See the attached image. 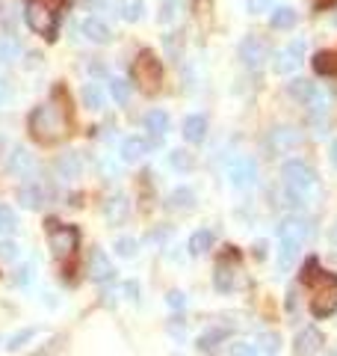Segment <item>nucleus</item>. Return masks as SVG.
I'll return each instance as SVG.
<instances>
[{
    "label": "nucleus",
    "mask_w": 337,
    "mask_h": 356,
    "mask_svg": "<svg viewBox=\"0 0 337 356\" xmlns=\"http://www.w3.org/2000/svg\"><path fill=\"white\" fill-rule=\"evenodd\" d=\"M334 27H337V15H334Z\"/></svg>",
    "instance_id": "obj_47"
},
{
    "label": "nucleus",
    "mask_w": 337,
    "mask_h": 356,
    "mask_svg": "<svg viewBox=\"0 0 337 356\" xmlns=\"http://www.w3.org/2000/svg\"><path fill=\"white\" fill-rule=\"evenodd\" d=\"M281 184H284L290 205L302 208L317 193V172H313L305 161H287L281 166Z\"/></svg>",
    "instance_id": "obj_2"
},
{
    "label": "nucleus",
    "mask_w": 337,
    "mask_h": 356,
    "mask_svg": "<svg viewBox=\"0 0 337 356\" xmlns=\"http://www.w3.org/2000/svg\"><path fill=\"white\" fill-rule=\"evenodd\" d=\"M18 202L30 208V211H36L44 205V187L39 181H27V184H21L18 187Z\"/></svg>",
    "instance_id": "obj_17"
},
{
    "label": "nucleus",
    "mask_w": 337,
    "mask_h": 356,
    "mask_svg": "<svg viewBox=\"0 0 337 356\" xmlns=\"http://www.w3.org/2000/svg\"><path fill=\"white\" fill-rule=\"evenodd\" d=\"M313 285L311 297V312L317 318H329L331 312H337V276L334 273H308Z\"/></svg>",
    "instance_id": "obj_4"
},
{
    "label": "nucleus",
    "mask_w": 337,
    "mask_h": 356,
    "mask_svg": "<svg viewBox=\"0 0 337 356\" xmlns=\"http://www.w3.org/2000/svg\"><path fill=\"white\" fill-rule=\"evenodd\" d=\"M48 241H51V250L60 261H69L71 255L77 252V243H80V235H77L74 226H60V222H48Z\"/></svg>",
    "instance_id": "obj_7"
},
{
    "label": "nucleus",
    "mask_w": 337,
    "mask_h": 356,
    "mask_svg": "<svg viewBox=\"0 0 337 356\" xmlns=\"http://www.w3.org/2000/svg\"><path fill=\"white\" fill-rule=\"evenodd\" d=\"M30 273H33V264H24V267L18 270V282L27 285V282H30Z\"/></svg>",
    "instance_id": "obj_44"
},
{
    "label": "nucleus",
    "mask_w": 337,
    "mask_h": 356,
    "mask_svg": "<svg viewBox=\"0 0 337 356\" xmlns=\"http://www.w3.org/2000/svg\"><path fill=\"white\" fill-rule=\"evenodd\" d=\"M168 163H172L178 172H189V170H193V158H189L187 152H178V149L168 154Z\"/></svg>",
    "instance_id": "obj_36"
},
{
    "label": "nucleus",
    "mask_w": 337,
    "mask_h": 356,
    "mask_svg": "<svg viewBox=\"0 0 337 356\" xmlns=\"http://www.w3.org/2000/svg\"><path fill=\"white\" fill-rule=\"evenodd\" d=\"M56 0H27L24 3V21L33 33H39L44 39L56 36Z\"/></svg>",
    "instance_id": "obj_5"
},
{
    "label": "nucleus",
    "mask_w": 337,
    "mask_h": 356,
    "mask_svg": "<svg viewBox=\"0 0 337 356\" xmlns=\"http://www.w3.org/2000/svg\"><path fill=\"white\" fill-rule=\"evenodd\" d=\"M80 33H83L89 42H95V44H104V42L112 39L110 27H107L101 18H83V21H80Z\"/></svg>",
    "instance_id": "obj_18"
},
{
    "label": "nucleus",
    "mask_w": 337,
    "mask_h": 356,
    "mask_svg": "<svg viewBox=\"0 0 337 356\" xmlns=\"http://www.w3.org/2000/svg\"><path fill=\"white\" fill-rule=\"evenodd\" d=\"M53 170H56V178H60V181H77L80 172H83V161H80L77 152H65V154L56 158Z\"/></svg>",
    "instance_id": "obj_12"
},
{
    "label": "nucleus",
    "mask_w": 337,
    "mask_h": 356,
    "mask_svg": "<svg viewBox=\"0 0 337 356\" xmlns=\"http://www.w3.org/2000/svg\"><path fill=\"white\" fill-rule=\"evenodd\" d=\"M320 348H322V332L313 330V327L302 330L299 336H296V341H293V353L296 356H313Z\"/></svg>",
    "instance_id": "obj_15"
},
{
    "label": "nucleus",
    "mask_w": 337,
    "mask_h": 356,
    "mask_svg": "<svg viewBox=\"0 0 337 356\" xmlns=\"http://www.w3.org/2000/svg\"><path fill=\"white\" fill-rule=\"evenodd\" d=\"M225 175H228V181L237 187V191H252L257 184V163L249 158V154L231 158L228 166H225Z\"/></svg>",
    "instance_id": "obj_9"
},
{
    "label": "nucleus",
    "mask_w": 337,
    "mask_h": 356,
    "mask_svg": "<svg viewBox=\"0 0 337 356\" xmlns=\"http://www.w3.org/2000/svg\"><path fill=\"white\" fill-rule=\"evenodd\" d=\"M148 152H151V143L145 137H128L125 143H121V161H128V163L142 161Z\"/></svg>",
    "instance_id": "obj_19"
},
{
    "label": "nucleus",
    "mask_w": 337,
    "mask_h": 356,
    "mask_svg": "<svg viewBox=\"0 0 337 356\" xmlns=\"http://www.w3.org/2000/svg\"><path fill=\"white\" fill-rule=\"evenodd\" d=\"M112 247H116V252L121 255V259H133V255L139 252V243H137V238H119L116 243H112Z\"/></svg>",
    "instance_id": "obj_33"
},
{
    "label": "nucleus",
    "mask_w": 337,
    "mask_h": 356,
    "mask_svg": "<svg viewBox=\"0 0 337 356\" xmlns=\"http://www.w3.org/2000/svg\"><path fill=\"white\" fill-rule=\"evenodd\" d=\"M207 137V119L205 116H189L184 122V140L187 143H201Z\"/></svg>",
    "instance_id": "obj_22"
},
{
    "label": "nucleus",
    "mask_w": 337,
    "mask_h": 356,
    "mask_svg": "<svg viewBox=\"0 0 337 356\" xmlns=\"http://www.w3.org/2000/svg\"><path fill=\"white\" fill-rule=\"evenodd\" d=\"M257 350L266 353V356H275L281 350V339L275 336V332H263V336L257 339Z\"/></svg>",
    "instance_id": "obj_32"
},
{
    "label": "nucleus",
    "mask_w": 337,
    "mask_h": 356,
    "mask_svg": "<svg viewBox=\"0 0 337 356\" xmlns=\"http://www.w3.org/2000/svg\"><path fill=\"white\" fill-rule=\"evenodd\" d=\"M166 303H168V306H172V309H178V312H181V309L187 306V297H184L181 291H168V297H166Z\"/></svg>",
    "instance_id": "obj_42"
},
{
    "label": "nucleus",
    "mask_w": 337,
    "mask_h": 356,
    "mask_svg": "<svg viewBox=\"0 0 337 356\" xmlns=\"http://www.w3.org/2000/svg\"><path fill=\"white\" fill-rule=\"evenodd\" d=\"M311 92H313V83L311 81H302V77H299V81H293V83H287V95L296 98V102H302V104L311 98Z\"/></svg>",
    "instance_id": "obj_30"
},
{
    "label": "nucleus",
    "mask_w": 337,
    "mask_h": 356,
    "mask_svg": "<svg viewBox=\"0 0 337 356\" xmlns=\"http://www.w3.org/2000/svg\"><path fill=\"white\" fill-rule=\"evenodd\" d=\"M240 60L249 72H261L269 60V42L263 36H257V33H249L240 42Z\"/></svg>",
    "instance_id": "obj_8"
},
{
    "label": "nucleus",
    "mask_w": 337,
    "mask_h": 356,
    "mask_svg": "<svg viewBox=\"0 0 337 356\" xmlns=\"http://www.w3.org/2000/svg\"><path fill=\"white\" fill-rule=\"evenodd\" d=\"M89 276H92L95 282H110L112 280V264H110L104 250H95L92 255H89Z\"/></svg>",
    "instance_id": "obj_16"
},
{
    "label": "nucleus",
    "mask_w": 337,
    "mask_h": 356,
    "mask_svg": "<svg viewBox=\"0 0 337 356\" xmlns=\"http://www.w3.org/2000/svg\"><path fill=\"white\" fill-rule=\"evenodd\" d=\"M125 214H128V199L121 193H116L104 205V217H107V222H121V220H125Z\"/></svg>",
    "instance_id": "obj_25"
},
{
    "label": "nucleus",
    "mask_w": 337,
    "mask_h": 356,
    "mask_svg": "<svg viewBox=\"0 0 337 356\" xmlns=\"http://www.w3.org/2000/svg\"><path fill=\"white\" fill-rule=\"evenodd\" d=\"M334 356H337V353H334Z\"/></svg>",
    "instance_id": "obj_48"
},
{
    "label": "nucleus",
    "mask_w": 337,
    "mask_h": 356,
    "mask_svg": "<svg viewBox=\"0 0 337 356\" xmlns=\"http://www.w3.org/2000/svg\"><path fill=\"white\" fill-rule=\"evenodd\" d=\"M329 104H331V95L325 92V89L320 86H313V92L311 98L305 102V107L311 110V119H320V116H329Z\"/></svg>",
    "instance_id": "obj_20"
},
{
    "label": "nucleus",
    "mask_w": 337,
    "mask_h": 356,
    "mask_svg": "<svg viewBox=\"0 0 337 356\" xmlns=\"http://www.w3.org/2000/svg\"><path fill=\"white\" fill-rule=\"evenodd\" d=\"M18 226V217H15V211L12 208H6V205H0V235H9Z\"/></svg>",
    "instance_id": "obj_34"
},
{
    "label": "nucleus",
    "mask_w": 337,
    "mask_h": 356,
    "mask_svg": "<svg viewBox=\"0 0 337 356\" xmlns=\"http://www.w3.org/2000/svg\"><path fill=\"white\" fill-rule=\"evenodd\" d=\"M0 259L3 261H18L21 259V247L15 241H0Z\"/></svg>",
    "instance_id": "obj_37"
},
{
    "label": "nucleus",
    "mask_w": 337,
    "mask_h": 356,
    "mask_svg": "<svg viewBox=\"0 0 337 356\" xmlns=\"http://www.w3.org/2000/svg\"><path fill=\"white\" fill-rule=\"evenodd\" d=\"M6 172L9 175H30L33 172V154H30V149H24V146H15L12 152H9V158H6Z\"/></svg>",
    "instance_id": "obj_14"
},
{
    "label": "nucleus",
    "mask_w": 337,
    "mask_h": 356,
    "mask_svg": "<svg viewBox=\"0 0 337 356\" xmlns=\"http://www.w3.org/2000/svg\"><path fill=\"white\" fill-rule=\"evenodd\" d=\"M269 21H273V27H275V30H287V27H293V24H296V13H293L290 6H278Z\"/></svg>",
    "instance_id": "obj_29"
},
{
    "label": "nucleus",
    "mask_w": 337,
    "mask_h": 356,
    "mask_svg": "<svg viewBox=\"0 0 337 356\" xmlns=\"http://www.w3.org/2000/svg\"><path fill=\"white\" fill-rule=\"evenodd\" d=\"M249 13L252 15H263V13H269V9H273V0H249Z\"/></svg>",
    "instance_id": "obj_41"
},
{
    "label": "nucleus",
    "mask_w": 337,
    "mask_h": 356,
    "mask_svg": "<svg viewBox=\"0 0 337 356\" xmlns=\"http://www.w3.org/2000/svg\"><path fill=\"white\" fill-rule=\"evenodd\" d=\"M269 152L273 154H287V152H293L299 143H302V134L296 128H290V125H278L269 131Z\"/></svg>",
    "instance_id": "obj_11"
},
{
    "label": "nucleus",
    "mask_w": 337,
    "mask_h": 356,
    "mask_svg": "<svg viewBox=\"0 0 337 356\" xmlns=\"http://www.w3.org/2000/svg\"><path fill=\"white\" fill-rule=\"evenodd\" d=\"M331 243L337 247V222H334V229H331Z\"/></svg>",
    "instance_id": "obj_46"
},
{
    "label": "nucleus",
    "mask_w": 337,
    "mask_h": 356,
    "mask_svg": "<svg viewBox=\"0 0 337 356\" xmlns=\"http://www.w3.org/2000/svg\"><path fill=\"white\" fill-rule=\"evenodd\" d=\"M33 336H36V330H21L18 336H12V339H9V344H6V348H9V350H18V348H24V341H30Z\"/></svg>",
    "instance_id": "obj_39"
},
{
    "label": "nucleus",
    "mask_w": 337,
    "mask_h": 356,
    "mask_svg": "<svg viewBox=\"0 0 337 356\" xmlns=\"http://www.w3.org/2000/svg\"><path fill=\"white\" fill-rule=\"evenodd\" d=\"M278 267L281 270H290L296 261V255L299 250L305 247V241L311 238V220L305 217H287V220H281V226H278Z\"/></svg>",
    "instance_id": "obj_1"
},
{
    "label": "nucleus",
    "mask_w": 337,
    "mask_h": 356,
    "mask_svg": "<svg viewBox=\"0 0 337 356\" xmlns=\"http://www.w3.org/2000/svg\"><path fill=\"white\" fill-rule=\"evenodd\" d=\"M145 131L151 134V137H166V131H168V116L163 113V110H151L148 116H145Z\"/></svg>",
    "instance_id": "obj_23"
},
{
    "label": "nucleus",
    "mask_w": 337,
    "mask_h": 356,
    "mask_svg": "<svg viewBox=\"0 0 337 356\" xmlns=\"http://www.w3.org/2000/svg\"><path fill=\"white\" fill-rule=\"evenodd\" d=\"M9 95H12V89H9V83L3 81V77H0V107L9 102Z\"/></svg>",
    "instance_id": "obj_43"
},
{
    "label": "nucleus",
    "mask_w": 337,
    "mask_h": 356,
    "mask_svg": "<svg viewBox=\"0 0 337 356\" xmlns=\"http://www.w3.org/2000/svg\"><path fill=\"white\" fill-rule=\"evenodd\" d=\"M231 356H257V344L234 341V344H231Z\"/></svg>",
    "instance_id": "obj_38"
},
{
    "label": "nucleus",
    "mask_w": 337,
    "mask_h": 356,
    "mask_svg": "<svg viewBox=\"0 0 337 356\" xmlns=\"http://www.w3.org/2000/svg\"><path fill=\"white\" fill-rule=\"evenodd\" d=\"M305 48H308L305 39H293L281 51H275L273 54V72L275 74H293L302 65V60H305Z\"/></svg>",
    "instance_id": "obj_10"
},
{
    "label": "nucleus",
    "mask_w": 337,
    "mask_h": 356,
    "mask_svg": "<svg viewBox=\"0 0 337 356\" xmlns=\"http://www.w3.org/2000/svg\"><path fill=\"white\" fill-rule=\"evenodd\" d=\"M213 241H216V238H213V232L210 229H198L196 232V235L193 238H189V255H205L210 247H213Z\"/></svg>",
    "instance_id": "obj_26"
},
{
    "label": "nucleus",
    "mask_w": 337,
    "mask_h": 356,
    "mask_svg": "<svg viewBox=\"0 0 337 356\" xmlns=\"http://www.w3.org/2000/svg\"><path fill=\"white\" fill-rule=\"evenodd\" d=\"M80 98H83V104H86L89 110H101V107H104V92H101L98 83H86L83 92H80Z\"/></svg>",
    "instance_id": "obj_28"
},
{
    "label": "nucleus",
    "mask_w": 337,
    "mask_h": 356,
    "mask_svg": "<svg viewBox=\"0 0 337 356\" xmlns=\"http://www.w3.org/2000/svg\"><path fill=\"white\" fill-rule=\"evenodd\" d=\"M130 77H133V83H139L142 92H157L163 81V65L151 51H142L130 65Z\"/></svg>",
    "instance_id": "obj_6"
},
{
    "label": "nucleus",
    "mask_w": 337,
    "mask_h": 356,
    "mask_svg": "<svg viewBox=\"0 0 337 356\" xmlns=\"http://www.w3.org/2000/svg\"><path fill=\"white\" fill-rule=\"evenodd\" d=\"M313 72L317 74H337V54L334 51H320L317 57H313Z\"/></svg>",
    "instance_id": "obj_27"
},
{
    "label": "nucleus",
    "mask_w": 337,
    "mask_h": 356,
    "mask_svg": "<svg viewBox=\"0 0 337 356\" xmlns=\"http://www.w3.org/2000/svg\"><path fill=\"white\" fill-rule=\"evenodd\" d=\"M213 285H216V291H234L237 288V261L228 259V261H219L216 264V273H213Z\"/></svg>",
    "instance_id": "obj_13"
},
{
    "label": "nucleus",
    "mask_w": 337,
    "mask_h": 356,
    "mask_svg": "<svg viewBox=\"0 0 337 356\" xmlns=\"http://www.w3.org/2000/svg\"><path fill=\"white\" fill-rule=\"evenodd\" d=\"M30 134L39 143H56L69 134V122H65V113L53 104H42L33 110L30 116Z\"/></svg>",
    "instance_id": "obj_3"
},
{
    "label": "nucleus",
    "mask_w": 337,
    "mask_h": 356,
    "mask_svg": "<svg viewBox=\"0 0 337 356\" xmlns=\"http://www.w3.org/2000/svg\"><path fill=\"white\" fill-rule=\"evenodd\" d=\"M168 208L172 211H181V214H189L196 208V193L189 187H178V191L168 193Z\"/></svg>",
    "instance_id": "obj_21"
},
{
    "label": "nucleus",
    "mask_w": 337,
    "mask_h": 356,
    "mask_svg": "<svg viewBox=\"0 0 337 356\" xmlns=\"http://www.w3.org/2000/svg\"><path fill=\"white\" fill-rule=\"evenodd\" d=\"M216 341H222V332H219V330L205 332V336L198 339V348H201V350H213V348H216Z\"/></svg>",
    "instance_id": "obj_40"
},
{
    "label": "nucleus",
    "mask_w": 337,
    "mask_h": 356,
    "mask_svg": "<svg viewBox=\"0 0 337 356\" xmlns=\"http://www.w3.org/2000/svg\"><path fill=\"white\" fill-rule=\"evenodd\" d=\"M329 158H331V163L337 166V140L331 143V149H329Z\"/></svg>",
    "instance_id": "obj_45"
},
{
    "label": "nucleus",
    "mask_w": 337,
    "mask_h": 356,
    "mask_svg": "<svg viewBox=\"0 0 337 356\" xmlns=\"http://www.w3.org/2000/svg\"><path fill=\"white\" fill-rule=\"evenodd\" d=\"M21 57V42L15 36H0V65H12Z\"/></svg>",
    "instance_id": "obj_24"
},
{
    "label": "nucleus",
    "mask_w": 337,
    "mask_h": 356,
    "mask_svg": "<svg viewBox=\"0 0 337 356\" xmlns=\"http://www.w3.org/2000/svg\"><path fill=\"white\" fill-rule=\"evenodd\" d=\"M145 13L142 0H121V15H125L128 21H139Z\"/></svg>",
    "instance_id": "obj_35"
},
{
    "label": "nucleus",
    "mask_w": 337,
    "mask_h": 356,
    "mask_svg": "<svg viewBox=\"0 0 337 356\" xmlns=\"http://www.w3.org/2000/svg\"><path fill=\"white\" fill-rule=\"evenodd\" d=\"M110 92H112V98H116L119 104H128V98H130V83L125 81V77H112V81H110Z\"/></svg>",
    "instance_id": "obj_31"
}]
</instances>
